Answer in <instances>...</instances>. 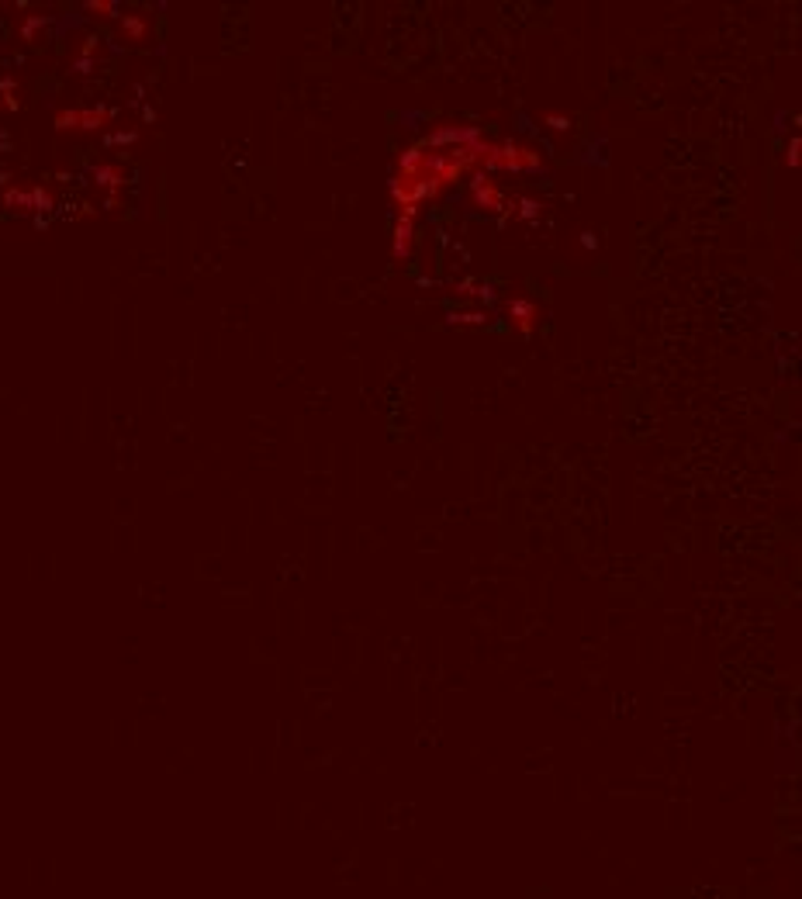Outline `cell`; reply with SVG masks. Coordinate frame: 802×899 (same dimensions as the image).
<instances>
[{"instance_id": "obj_1", "label": "cell", "mask_w": 802, "mask_h": 899, "mask_svg": "<svg viewBox=\"0 0 802 899\" xmlns=\"http://www.w3.org/2000/svg\"><path fill=\"white\" fill-rule=\"evenodd\" d=\"M474 163H478V173H533L543 167V156L536 152L533 146H522V143H512V139H478L474 143Z\"/></svg>"}, {"instance_id": "obj_2", "label": "cell", "mask_w": 802, "mask_h": 899, "mask_svg": "<svg viewBox=\"0 0 802 899\" xmlns=\"http://www.w3.org/2000/svg\"><path fill=\"white\" fill-rule=\"evenodd\" d=\"M478 139H485V132L478 128V125H436L418 146L429 149V152H443V149H461V146H470V143H478Z\"/></svg>"}, {"instance_id": "obj_3", "label": "cell", "mask_w": 802, "mask_h": 899, "mask_svg": "<svg viewBox=\"0 0 802 899\" xmlns=\"http://www.w3.org/2000/svg\"><path fill=\"white\" fill-rule=\"evenodd\" d=\"M470 201L474 208H481L487 215H502L505 212V191L498 187V180H491V173H474L470 180Z\"/></svg>"}, {"instance_id": "obj_4", "label": "cell", "mask_w": 802, "mask_h": 899, "mask_svg": "<svg viewBox=\"0 0 802 899\" xmlns=\"http://www.w3.org/2000/svg\"><path fill=\"white\" fill-rule=\"evenodd\" d=\"M505 316H509V325L519 336H533L536 325H539V308L530 298H512L505 305Z\"/></svg>"}, {"instance_id": "obj_5", "label": "cell", "mask_w": 802, "mask_h": 899, "mask_svg": "<svg viewBox=\"0 0 802 899\" xmlns=\"http://www.w3.org/2000/svg\"><path fill=\"white\" fill-rule=\"evenodd\" d=\"M415 215H418V212H398V221H394L391 256H394L398 264L412 256V246H415Z\"/></svg>"}, {"instance_id": "obj_6", "label": "cell", "mask_w": 802, "mask_h": 899, "mask_svg": "<svg viewBox=\"0 0 802 899\" xmlns=\"http://www.w3.org/2000/svg\"><path fill=\"white\" fill-rule=\"evenodd\" d=\"M104 118H108V111H63L56 122H59V128H100Z\"/></svg>"}, {"instance_id": "obj_7", "label": "cell", "mask_w": 802, "mask_h": 899, "mask_svg": "<svg viewBox=\"0 0 802 899\" xmlns=\"http://www.w3.org/2000/svg\"><path fill=\"white\" fill-rule=\"evenodd\" d=\"M450 291L457 294V298H474V301H485L491 288L481 284V281H474V277H467V281H457V284H450Z\"/></svg>"}, {"instance_id": "obj_8", "label": "cell", "mask_w": 802, "mask_h": 899, "mask_svg": "<svg viewBox=\"0 0 802 899\" xmlns=\"http://www.w3.org/2000/svg\"><path fill=\"white\" fill-rule=\"evenodd\" d=\"M491 316L487 308H467V312H450V325H487Z\"/></svg>"}, {"instance_id": "obj_9", "label": "cell", "mask_w": 802, "mask_h": 899, "mask_svg": "<svg viewBox=\"0 0 802 899\" xmlns=\"http://www.w3.org/2000/svg\"><path fill=\"white\" fill-rule=\"evenodd\" d=\"M122 31H125V35H132V39H142V35H146V22L132 14V18H125V22H122Z\"/></svg>"}, {"instance_id": "obj_10", "label": "cell", "mask_w": 802, "mask_h": 899, "mask_svg": "<svg viewBox=\"0 0 802 899\" xmlns=\"http://www.w3.org/2000/svg\"><path fill=\"white\" fill-rule=\"evenodd\" d=\"M799 149H802V143H799V135H796V139L789 143V152H785V167H789V170L799 167Z\"/></svg>"}, {"instance_id": "obj_11", "label": "cell", "mask_w": 802, "mask_h": 899, "mask_svg": "<svg viewBox=\"0 0 802 899\" xmlns=\"http://www.w3.org/2000/svg\"><path fill=\"white\" fill-rule=\"evenodd\" d=\"M543 122L550 125L554 132H567V128H571V118H564V115H554V111H547V115H543Z\"/></svg>"}, {"instance_id": "obj_12", "label": "cell", "mask_w": 802, "mask_h": 899, "mask_svg": "<svg viewBox=\"0 0 802 899\" xmlns=\"http://www.w3.org/2000/svg\"><path fill=\"white\" fill-rule=\"evenodd\" d=\"M87 11H98L100 18H108V14H115V4H108V0L104 4H87Z\"/></svg>"}]
</instances>
